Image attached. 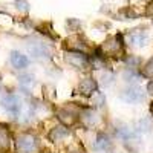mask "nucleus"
I'll return each mask as SVG.
<instances>
[{
  "label": "nucleus",
  "mask_w": 153,
  "mask_h": 153,
  "mask_svg": "<svg viewBox=\"0 0 153 153\" xmlns=\"http://www.w3.org/2000/svg\"><path fill=\"white\" fill-rule=\"evenodd\" d=\"M138 127H139V130H143V132H147V130H150V121L149 120H143V121H139L138 123Z\"/></svg>",
  "instance_id": "6ab92c4d"
},
{
  "label": "nucleus",
  "mask_w": 153,
  "mask_h": 153,
  "mask_svg": "<svg viewBox=\"0 0 153 153\" xmlns=\"http://www.w3.org/2000/svg\"><path fill=\"white\" fill-rule=\"evenodd\" d=\"M29 52L34 57H40V58H49L52 55V51H51L45 43H31L29 45Z\"/></svg>",
  "instance_id": "0eeeda50"
},
{
  "label": "nucleus",
  "mask_w": 153,
  "mask_h": 153,
  "mask_svg": "<svg viewBox=\"0 0 153 153\" xmlns=\"http://www.w3.org/2000/svg\"><path fill=\"white\" fill-rule=\"evenodd\" d=\"M143 75L149 76V78H153V58H150L147 63H146V66L143 69Z\"/></svg>",
  "instance_id": "f3484780"
},
{
  "label": "nucleus",
  "mask_w": 153,
  "mask_h": 153,
  "mask_svg": "<svg viewBox=\"0 0 153 153\" xmlns=\"http://www.w3.org/2000/svg\"><path fill=\"white\" fill-rule=\"evenodd\" d=\"M97 89H98V83L94 78H84L78 84V92L81 95H86V97H89V95H92L94 92H97Z\"/></svg>",
  "instance_id": "1a4fd4ad"
},
{
  "label": "nucleus",
  "mask_w": 153,
  "mask_h": 153,
  "mask_svg": "<svg viewBox=\"0 0 153 153\" xmlns=\"http://www.w3.org/2000/svg\"><path fill=\"white\" fill-rule=\"evenodd\" d=\"M78 118H80V120L83 121V124L87 126V127L95 126L97 121H98V117H97V113H95L94 110H83V112L78 115Z\"/></svg>",
  "instance_id": "4468645a"
},
{
  "label": "nucleus",
  "mask_w": 153,
  "mask_h": 153,
  "mask_svg": "<svg viewBox=\"0 0 153 153\" xmlns=\"http://www.w3.org/2000/svg\"><path fill=\"white\" fill-rule=\"evenodd\" d=\"M16 5L23 12H28V9H29V3L26 2V0H16Z\"/></svg>",
  "instance_id": "a211bd4d"
},
{
  "label": "nucleus",
  "mask_w": 153,
  "mask_h": 153,
  "mask_svg": "<svg viewBox=\"0 0 153 153\" xmlns=\"http://www.w3.org/2000/svg\"><path fill=\"white\" fill-rule=\"evenodd\" d=\"M16 149L19 153H37L38 139L31 133H20L16 138Z\"/></svg>",
  "instance_id": "f257e3e1"
},
{
  "label": "nucleus",
  "mask_w": 153,
  "mask_h": 153,
  "mask_svg": "<svg viewBox=\"0 0 153 153\" xmlns=\"http://www.w3.org/2000/svg\"><path fill=\"white\" fill-rule=\"evenodd\" d=\"M66 60H68L69 65L78 68V69H87L89 68V58L84 55V52H74V51H71L66 55Z\"/></svg>",
  "instance_id": "20e7f679"
},
{
  "label": "nucleus",
  "mask_w": 153,
  "mask_h": 153,
  "mask_svg": "<svg viewBox=\"0 0 153 153\" xmlns=\"http://www.w3.org/2000/svg\"><path fill=\"white\" fill-rule=\"evenodd\" d=\"M78 112H75L74 109H69V107H63L58 113L57 117L58 120L63 123V126H72L76 120H78Z\"/></svg>",
  "instance_id": "423d86ee"
},
{
  "label": "nucleus",
  "mask_w": 153,
  "mask_h": 153,
  "mask_svg": "<svg viewBox=\"0 0 153 153\" xmlns=\"http://www.w3.org/2000/svg\"><path fill=\"white\" fill-rule=\"evenodd\" d=\"M68 136H69L68 126H57V127H54V129L49 132V139L52 143H58V141H61V139H65Z\"/></svg>",
  "instance_id": "9b49d317"
},
{
  "label": "nucleus",
  "mask_w": 153,
  "mask_h": 153,
  "mask_svg": "<svg viewBox=\"0 0 153 153\" xmlns=\"http://www.w3.org/2000/svg\"><path fill=\"white\" fill-rule=\"evenodd\" d=\"M71 153H81V152H78V150H72Z\"/></svg>",
  "instance_id": "4be33fe9"
},
{
  "label": "nucleus",
  "mask_w": 153,
  "mask_h": 153,
  "mask_svg": "<svg viewBox=\"0 0 153 153\" xmlns=\"http://www.w3.org/2000/svg\"><path fill=\"white\" fill-rule=\"evenodd\" d=\"M11 144V135L5 126H0V152H6Z\"/></svg>",
  "instance_id": "2eb2a0df"
},
{
  "label": "nucleus",
  "mask_w": 153,
  "mask_h": 153,
  "mask_svg": "<svg viewBox=\"0 0 153 153\" xmlns=\"http://www.w3.org/2000/svg\"><path fill=\"white\" fill-rule=\"evenodd\" d=\"M147 16H150V17H153V2L147 5Z\"/></svg>",
  "instance_id": "aec40b11"
},
{
  "label": "nucleus",
  "mask_w": 153,
  "mask_h": 153,
  "mask_svg": "<svg viewBox=\"0 0 153 153\" xmlns=\"http://www.w3.org/2000/svg\"><path fill=\"white\" fill-rule=\"evenodd\" d=\"M65 48L69 51H74V52H86L87 46L84 45V42L80 37H71L65 42Z\"/></svg>",
  "instance_id": "9d476101"
},
{
  "label": "nucleus",
  "mask_w": 153,
  "mask_h": 153,
  "mask_svg": "<svg viewBox=\"0 0 153 153\" xmlns=\"http://www.w3.org/2000/svg\"><path fill=\"white\" fill-rule=\"evenodd\" d=\"M11 63H12V66L17 68V69H25L29 65V60L25 54L14 51V52H11Z\"/></svg>",
  "instance_id": "f8f14e48"
},
{
  "label": "nucleus",
  "mask_w": 153,
  "mask_h": 153,
  "mask_svg": "<svg viewBox=\"0 0 153 153\" xmlns=\"http://www.w3.org/2000/svg\"><path fill=\"white\" fill-rule=\"evenodd\" d=\"M121 98L126 101V103H139V101L144 100V92L139 87L132 86L129 89H126V91H123Z\"/></svg>",
  "instance_id": "39448f33"
},
{
  "label": "nucleus",
  "mask_w": 153,
  "mask_h": 153,
  "mask_svg": "<svg viewBox=\"0 0 153 153\" xmlns=\"http://www.w3.org/2000/svg\"><path fill=\"white\" fill-rule=\"evenodd\" d=\"M20 84L23 89H31L34 84H35V80H34V75H23L22 78H20Z\"/></svg>",
  "instance_id": "dca6fc26"
},
{
  "label": "nucleus",
  "mask_w": 153,
  "mask_h": 153,
  "mask_svg": "<svg viewBox=\"0 0 153 153\" xmlns=\"http://www.w3.org/2000/svg\"><path fill=\"white\" fill-rule=\"evenodd\" d=\"M112 143H110V138L104 133H100L95 139V143H94V147L95 150H100V152H107L110 149Z\"/></svg>",
  "instance_id": "ddd939ff"
},
{
  "label": "nucleus",
  "mask_w": 153,
  "mask_h": 153,
  "mask_svg": "<svg viewBox=\"0 0 153 153\" xmlns=\"http://www.w3.org/2000/svg\"><path fill=\"white\" fill-rule=\"evenodd\" d=\"M100 52L101 55H117L123 52V42H121V37H112L109 40H106L103 43V46L100 48Z\"/></svg>",
  "instance_id": "f03ea898"
},
{
  "label": "nucleus",
  "mask_w": 153,
  "mask_h": 153,
  "mask_svg": "<svg viewBox=\"0 0 153 153\" xmlns=\"http://www.w3.org/2000/svg\"><path fill=\"white\" fill-rule=\"evenodd\" d=\"M147 34L144 32V31H141V29H135V31H132L129 35H127V40H129V43L130 45H133V46H138V48H141V46H144L146 43H147Z\"/></svg>",
  "instance_id": "6e6552de"
},
{
  "label": "nucleus",
  "mask_w": 153,
  "mask_h": 153,
  "mask_svg": "<svg viewBox=\"0 0 153 153\" xmlns=\"http://www.w3.org/2000/svg\"><path fill=\"white\" fill-rule=\"evenodd\" d=\"M147 91H149V94H150V95H153V81H152V83H149Z\"/></svg>",
  "instance_id": "412c9836"
},
{
  "label": "nucleus",
  "mask_w": 153,
  "mask_h": 153,
  "mask_svg": "<svg viewBox=\"0 0 153 153\" xmlns=\"http://www.w3.org/2000/svg\"><path fill=\"white\" fill-rule=\"evenodd\" d=\"M2 106L8 113L17 117V115L20 113V110H22V101L17 95H6L2 100Z\"/></svg>",
  "instance_id": "7ed1b4c3"
}]
</instances>
